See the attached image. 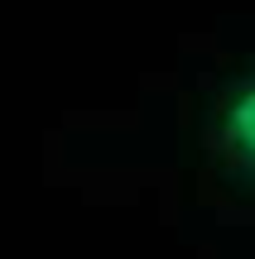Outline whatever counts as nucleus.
<instances>
[{
	"label": "nucleus",
	"mask_w": 255,
	"mask_h": 259,
	"mask_svg": "<svg viewBox=\"0 0 255 259\" xmlns=\"http://www.w3.org/2000/svg\"><path fill=\"white\" fill-rule=\"evenodd\" d=\"M202 144L217 183L236 202L255 206V63L227 72L207 96Z\"/></svg>",
	"instance_id": "f257e3e1"
}]
</instances>
